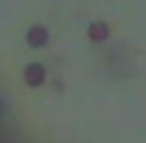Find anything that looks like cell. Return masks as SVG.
<instances>
[{
	"label": "cell",
	"instance_id": "obj_3",
	"mask_svg": "<svg viewBox=\"0 0 146 143\" xmlns=\"http://www.w3.org/2000/svg\"><path fill=\"white\" fill-rule=\"evenodd\" d=\"M87 33H90V39H92V42H104V39L110 36V27H108L104 21H92Z\"/></svg>",
	"mask_w": 146,
	"mask_h": 143
},
{
	"label": "cell",
	"instance_id": "obj_1",
	"mask_svg": "<svg viewBox=\"0 0 146 143\" xmlns=\"http://www.w3.org/2000/svg\"><path fill=\"white\" fill-rule=\"evenodd\" d=\"M48 39H51V33H48V27H42V24H33L27 30V45L30 48H45Z\"/></svg>",
	"mask_w": 146,
	"mask_h": 143
},
{
	"label": "cell",
	"instance_id": "obj_2",
	"mask_svg": "<svg viewBox=\"0 0 146 143\" xmlns=\"http://www.w3.org/2000/svg\"><path fill=\"white\" fill-rule=\"evenodd\" d=\"M24 83H27V87H42L45 83V69L39 66V63H30V66L24 69Z\"/></svg>",
	"mask_w": 146,
	"mask_h": 143
}]
</instances>
